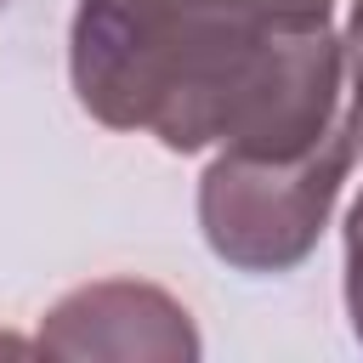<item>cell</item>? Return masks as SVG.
Returning <instances> with one entry per match:
<instances>
[{"label": "cell", "mask_w": 363, "mask_h": 363, "mask_svg": "<svg viewBox=\"0 0 363 363\" xmlns=\"http://www.w3.org/2000/svg\"><path fill=\"white\" fill-rule=\"evenodd\" d=\"M74 102L164 153L295 159L340 125L346 45L289 0H79Z\"/></svg>", "instance_id": "6da1fadb"}, {"label": "cell", "mask_w": 363, "mask_h": 363, "mask_svg": "<svg viewBox=\"0 0 363 363\" xmlns=\"http://www.w3.org/2000/svg\"><path fill=\"white\" fill-rule=\"evenodd\" d=\"M352 159L357 147L346 113L323 142H312L295 159H255L221 147L199 176V233L210 255L255 278L295 272L318 250L329 210L352 176Z\"/></svg>", "instance_id": "7a4b0ae2"}, {"label": "cell", "mask_w": 363, "mask_h": 363, "mask_svg": "<svg viewBox=\"0 0 363 363\" xmlns=\"http://www.w3.org/2000/svg\"><path fill=\"white\" fill-rule=\"evenodd\" d=\"M40 352L51 357H164V363H193L204 352L193 312L142 278H96L68 289L62 301L45 306Z\"/></svg>", "instance_id": "3957f363"}, {"label": "cell", "mask_w": 363, "mask_h": 363, "mask_svg": "<svg viewBox=\"0 0 363 363\" xmlns=\"http://www.w3.org/2000/svg\"><path fill=\"white\" fill-rule=\"evenodd\" d=\"M340 45H346V130H352V147L363 153V0H352V11H346V34H340Z\"/></svg>", "instance_id": "277c9868"}, {"label": "cell", "mask_w": 363, "mask_h": 363, "mask_svg": "<svg viewBox=\"0 0 363 363\" xmlns=\"http://www.w3.org/2000/svg\"><path fill=\"white\" fill-rule=\"evenodd\" d=\"M340 295H346L352 340L363 346V193H357V204L346 210V278H340Z\"/></svg>", "instance_id": "5b68a950"}, {"label": "cell", "mask_w": 363, "mask_h": 363, "mask_svg": "<svg viewBox=\"0 0 363 363\" xmlns=\"http://www.w3.org/2000/svg\"><path fill=\"white\" fill-rule=\"evenodd\" d=\"M0 6H6V0H0Z\"/></svg>", "instance_id": "8992f818"}]
</instances>
